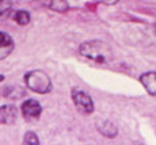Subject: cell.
<instances>
[{"mask_svg": "<svg viewBox=\"0 0 156 145\" xmlns=\"http://www.w3.org/2000/svg\"><path fill=\"white\" fill-rule=\"evenodd\" d=\"M79 53L80 56L95 62V64H107L113 57L112 49H110L109 45L98 40L86 41L80 44Z\"/></svg>", "mask_w": 156, "mask_h": 145, "instance_id": "cell-1", "label": "cell"}, {"mask_svg": "<svg viewBox=\"0 0 156 145\" xmlns=\"http://www.w3.org/2000/svg\"><path fill=\"white\" fill-rule=\"evenodd\" d=\"M25 84L30 91L45 95L49 94L53 88V84L50 77L48 76L46 72L41 71V69H33L25 75Z\"/></svg>", "mask_w": 156, "mask_h": 145, "instance_id": "cell-2", "label": "cell"}, {"mask_svg": "<svg viewBox=\"0 0 156 145\" xmlns=\"http://www.w3.org/2000/svg\"><path fill=\"white\" fill-rule=\"evenodd\" d=\"M71 96H72V102H73L76 110L79 111L83 115H90V114L94 113V102H92L91 96L87 92L82 91V90L73 88L71 91Z\"/></svg>", "mask_w": 156, "mask_h": 145, "instance_id": "cell-3", "label": "cell"}, {"mask_svg": "<svg viewBox=\"0 0 156 145\" xmlns=\"http://www.w3.org/2000/svg\"><path fill=\"white\" fill-rule=\"evenodd\" d=\"M42 114V106L35 99H26L20 104V115L27 122H35Z\"/></svg>", "mask_w": 156, "mask_h": 145, "instance_id": "cell-4", "label": "cell"}, {"mask_svg": "<svg viewBox=\"0 0 156 145\" xmlns=\"http://www.w3.org/2000/svg\"><path fill=\"white\" fill-rule=\"evenodd\" d=\"M18 107L14 104H3L0 106V125H12L19 117Z\"/></svg>", "mask_w": 156, "mask_h": 145, "instance_id": "cell-5", "label": "cell"}, {"mask_svg": "<svg viewBox=\"0 0 156 145\" xmlns=\"http://www.w3.org/2000/svg\"><path fill=\"white\" fill-rule=\"evenodd\" d=\"M140 83L143 84V87L145 88V91L149 94L151 96L156 98V72H144L141 76L139 77Z\"/></svg>", "mask_w": 156, "mask_h": 145, "instance_id": "cell-6", "label": "cell"}, {"mask_svg": "<svg viewBox=\"0 0 156 145\" xmlns=\"http://www.w3.org/2000/svg\"><path fill=\"white\" fill-rule=\"evenodd\" d=\"M14 49V40L8 33L0 31V60L5 58Z\"/></svg>", "mask_w": 156, "mask_h": 145, "instance_id": "cell-7", "label": "cell"}, {"mask_svg": "<svg viewBox=\"0 0 156 145\" xmlns=\"http://www.w3.org/2000/svg\"><path fill=\"white\" fill-rule=\"evenodd\" d=\"M97 129L102 136H105V137H107V138H114L117 134H118L117 126L109 119H103V121L97 122Z\"/></svg>", "mask_w": 156, "mask_h": 145, "instance_id": "cell-8", "label": "cell"}, {"mask_svg": "<svg viewBox=\"0 0 156 145\" xmlns=\"http://www.w3.org/2000/svg\"><path fill=\"white\" fill-rule=\"evenodd\" d=\"M25 94H26L25 90H23L22 87H18V86H10V87H5V88L3 90V96H5V98H8V99H14V101L23 98Z\"/></svg>", "mask_w": 156, "mask_h": 145, "instance_id": "cell-9", "label": "cell"}, {"mask_svg": "<svg viewBox=\"0 0 156 145\" xmlns=\"http://www.w3.org/2000/svg\"><path fill=\"white\" fill-rule=\"evenodd\" d=\"M46 5L55 12H67L69 10V5H68L67 0H46Z\"/></svg>", "mask_w": 156, "mask_h": 145, "instance_id": "cell-10", "label": "cell"}, {"mask_svg": "<svg viewBox=\"0 0 156 145\" xmlns=\"http://www.w3.org/2000/svg\"><path fill=\"white\" fill-rule=\"evenodd\" d=\"M11 18H12V20H15V22L20 26H27L30 23V20H31V15H30V12L26 11V10L14 11V14H12Z\"/></svg>", "mask_w": 156, "mask_h": 145, "instance_id": "cell-11", "label": "cell"}, {"mask_svg": "<svg viewBox=\"0 0 156 145\" xmlns=\"http://www.w3.org/2000/svg\"><path fill=\"white\" fill-rule=\"evenodd\" d=\"M23 144L26 145H40V138L34 132H26V134L23 136Z\"/></svg>", "mask_w": 156, "mask_h": 145, "instance_id": "cell-12", "label": "cell"}, {"mask_svg": "<svg viewBox=\"0 0 156 145\" xmlns=\"http://www.w3.org/2000/svg\"><path fill=\"white\" fill-rule=\"evenodd\" d=\"M12 3L8 2V0H0V16H2L3 14H5L7 11H10L11 8H12Z\"/></svg>", "mask_w": 156, "mask_h": 145, "instance_id": "cell-13", "label": "cell"}, {"mask_svg": "<svg viewBox=\"0 0 156 145\" xmlns=\"http://www.w3.org/2000/svg\"><path fill=\"white\" fill-rule=\"evenodd\" d=\"M98 3H103V4H107V5H113V4H117L119 0H95Z\"/></svg>", "mask_w": 156, "mask_h": 145, "instance_id": "cell-14", "label": "cell"}, {"mask_svg": "<svg viewBox=\"0 0 156 145\" xmlns=\"http://www.w3.org/2000/svg\"><path fill=\"white\" fill-rule=\"evenodd\" d=\"M4 79H5V76H4V75L0 73V83H2V81H4Z\"/></svg>", "mask_w": 156, "mask_h": 145, "instance_id": "cell-15", "label": "cell"}, {"mask_svg": "<svg viewBox=\"0 0 156 145\" xmlns=\"http://www.w3.org/2000/svg\"><path fill=\"white\" fill-rule=\"evenodd\" d=\"M8 2H11V3H12V4H15V3L18 2V0H8Z\"/></svg>", "mask_w": 156, "mask_h": 145, "instance_id": "cell-16", "label": "cell"}, {"mask_svg": "<svg viewBox=\"0 0 156 145\" xmlns=\"http://www.w3.org/2000/svg\"><path fill=\"white\" fill-rule=\"evenodd\" d=\"M155 30H156V25H155Z\"/></svg>", "mask_w": 156, "mask_h": 145, "instance_id": "cell-17", "label": "cell"}]
</instances>
